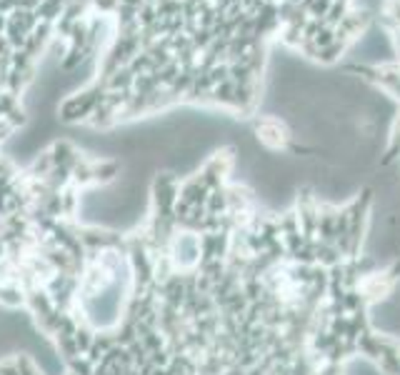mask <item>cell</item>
Here are the masks:
<instances>
[{
	"instance_id": "1",
	"label": "cell",
	"mask_w": 400,
	"mask_h": 375,
	"mask_svg": "<svg viewBox=\"0 0 400 375\" xmlns=\"http://www.w3.org/2000/svg\"><path fill=\"white\" fill-rule=\"evenodd\" d=\"M103 101H105V85L96 80V83H90L88 88L68 96L58 105V121L65 123V125L85 123L90 118V113H93Z\"/></svg>"
},
{
	"instance_id": "2",
	"label": "cell",
	"mask_w": 400,
	"mask_h": 375,
	"mask_svg": "<svg viewBox=\"0 0 400 375\" xmlns=\"http://www.w3.org/2000/svg\"><path fill=\"white\" fill-rule=\"evenodd\" d=\"M118 175H121V163L115 158L93 160V183L108 185V183H113Z\"/></svg>"
},
{
	"instance_id": "3",
	"label": "cell",
	"mask_w": 400,
	"mask_h": 375,
	"mask_svg": "<svg viewBox=\"0 0 400 375\" xmlns=\"http://www.w3.org/2000/svg\"><path fill=\"white\" fill-rule=\"evenodd\" d=\"M65 10V0H40L38 8H35V15L38 20H45V23H55Z\"/></svg>"
},
{
	"instance_id": "4",
	"label": "cell",
	"mask_w": 400,
	"mask_h": 375,
	"mask_svg": "<svg viewBox=\"0 0 400 375\" xmlns=\"http://www.w3.org/2000/svg\"><path fill=\"white\" fill-rule=\"evenodd\" d=\"M133 80L135 76L130 73V68H121L115 70L108 80H98V83L105 85V90H133Z\"/></svg>"
},
{
	"instance_id": "5",
	"label": "cell",
	"mask_w": 400,
	"mask_h": 375,
	"mask_svg": "<svg viewBox=\"0 0 400 375\" xmlns=\"http://www.w3.org/2000/svg\"><path fill=\"white\" fill-rule=\"evenodd\" d=\"M158 20V10H155V3H146V6L138 10V26L140 28H150L153 23Z\"/></svg>"
},
{
	"instance_id": "6",
	"label": "cell",
	"mask_w": 400,
	"mask_h": 375,
	"mask_svg": "<svg viewBox=\"0 0 400 375\" xmlns=\"http://www.w3.org/2000/svg\"><path fill=\"white\" fill-rule=\"evenodd\" d=\"M10 53H13V48L8 45L6 35H0V58H3V55H10Z\"/></svg>"
},
{
	"instance_id": "7",
	"label": "cell",
	"mask_w": 400,
	"mask_h": 375,
	"mask_svg": "<svg viewBox=\"0 0 400 375\" xmlns=\"http://www.w3.org/2000/svg\"><path fill=\"white\" fill-rule=\"evenodd\" d=\"M121 3H123V6L138 8V10H140V8H143V6H146V0H121Z\"/></svg>"
},
{
	"instance_id": "8",
	"label": "cell",
	"mask_w": 400,
	"mask_h": 375,
	"mask_svg": "<svg viewBox=\"0 0 400 375\" xmlns=\"http://www.w3.org/2000/svg\"><path fill=\"white\" fill-rule=\"evenodd\" d=\"M6 28H8V15L0 13V35H6Z\"/></svg>"
},
{
	"instance_id": "9",
	"label": "cell",
	"mask_w": 400,
	"mask_h": 375,
	"mask_svg": "<svg viewBox=\"0 0 400 375\" xmlns=\"http://www.w3.org/2000/svg\"><path fill=\"white\" fill-rule=\"evenodd\" d=\"M146 3H155V0H146Z\"/></svg>"
}]
</instances>
